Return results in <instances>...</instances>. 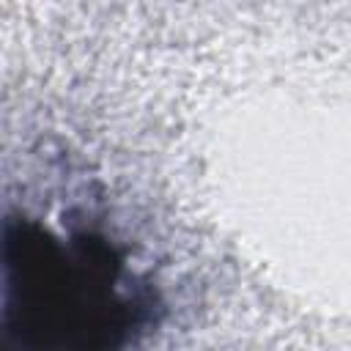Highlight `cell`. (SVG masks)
<instances>
[{"mask_svg":"<svg viewBox=\"0 0 351 351\" xmlns=\"http://www.w3.org/2000/svg\"><path fill=\"white\" fill-rule=\"evenodd\" d=\"M0 326L25 351H115L162 318L151 274L90 214L49 222L25 208L3 217Z\"/></svg>","mask_w":351,"mask_h":351,"instance_id":"6da1fadb","label":"cell"}]
</instances>
